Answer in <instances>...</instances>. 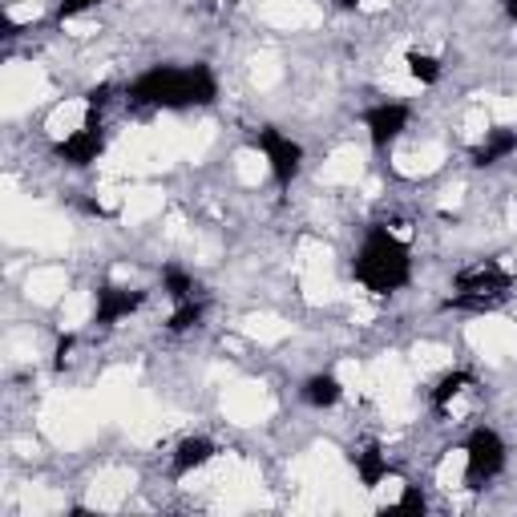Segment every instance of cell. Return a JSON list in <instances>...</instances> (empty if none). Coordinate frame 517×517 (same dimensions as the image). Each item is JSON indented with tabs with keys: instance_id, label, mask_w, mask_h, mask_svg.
Wrapping results in <instances>:
<instances>
[{
	"instance_id": "e0dca14e",
	"label": "cell",
	"mask_w": 517,
	"mask_h": 517,
	"mask_svg": "<svg viewBox=\"0 0 517 517\" xmlns=\"http://www.w3.org/2000/svg\"><path fill=\"white\" fill-rule=\"evenodd\" d=\"M61 291H65V271H57V267H41V271H33V275H29V295H33L37 303H53Z\"/></svg>"
},
{
	"instance_id": "44dd1931",
	"label": "cell",
	"mask_w": 517,
	"mask_h": 517,
	"mask_svg": "<svg viewBox=\"0 0 517 517\" xmlns=\"http://www.w3.org/2000/svg\"><path fill=\"white\" fill-rule=\"evenodd\" d=\"M235 170H239V178H243L247 186H259V178L267 174V158H263L259 150H243V154H239V166H235Z\"/></svg>"
},
{
	"instance_id": "52a82bcc",
	"label": "cell",
	"mask_w": 517,
	"mask_h": 517,
	"mask_svg": "<svg viewBox=\"0 0 517 517\" xmlns=\"http://www.w3.org/2000/svg\"><path fill=\"white\" fill-rule=\"evenodd\" d=\"M364 126H368L372 146H392V142L404 134V126H408V110L400 106V101H384V106L368 110Z\"/></svg>"
},
{
	"instance_id": "cb8c5ba5",
	"label": "cell",
	"mask_w": 517,
	"mask_h": 517,
	"mask_svg": "<svg viewBox=\"0 0 517 517\" xmlns=\"http://www.w3.org/2000/svg\"><path fill=\"white\" fill-rule=\"evenodd\" d=\"M505 13H509L513 21H517V0H505Z\"/></svg>"
},
{
	"instance_id": "ac0fdd59",
	"label": "cell",
	"mask_w": 517,
	"mask_h": 517,
	"mask_svg": "<svg viewBox=\"0 0 517 517\" xmlns=\"http://www.w3.org/2000/svg\"><path fill=\"white\" fill-rule=\"evenodd\" d=\"M93 307H97V299H93L89 291L69 295V299L61 303V324H65V328H81L85 320H93Z\"/></svg>"
},
{
	"instance_id": "ffe728a7",
	"label": "cell",
	"mask_w": 517,
	"mask_h": 517,
	"mask_svg": "<svg viewBox=\"0 0 517 517\" xmlns=\"http://www.w3.org/2000/svg\"><path fill=\"white\" fill-rule=\"evenodd\" d=\"M412 364H417L421 372H445L449 368V348H441V344H417V348H412Z\"/></svg>"
},
{
	"instance_id": "5b68a950",
	"label": "cell",
	"mask_w": 517,
	"mask_h": 517,
	"mask_svg": "<svg viewBox=\"0 0 517 517\" xmlns=\"http://www.w3.org/2000/svg\"><path fill=\"white\" fill-rule=\"evenodd\" d=\"M259 154L267 158V170H271L279 182H291V178L299 174V158H303V150H299L287 134H279V130H263V138H259Z\"/></svg>"
},
{
	"instance_id": "7a4b0ae2",
	"label": "cell",
	"mask_w": 517,
	"mask_h": 517,
	"mask_svg": "<svg viewBox=\"0 0 517 517\" xmlns=\"http://www.w3.org/2000/svg\"><path fill=\"white\" fill-rule=\"evenodd\" d=\"M356 279L364 283L368 295H384L396 291L400 283H408V251L396 235L376 231L364 239L360 259H356Z\"/></svg>"
},
{
	"instance_id": "8992f818",
	"label": "cell",
	"mask_w": 517,
	"mask_h": 517,
	"mask_svg": "<svg viewBox=\"0 0 517 517\" xmlns=\"http://www.w3.org/2000/svg\"><path fill=\"white\" fill-rule=\"evenodd\" d=\"M469 344L489 360H505L517 352V328L505 320H481L469 328Z\"/></svg>"
},
{
	"instance_id": "7402d4cb",
	"label": "cell",
	"mask_w": 517,
	"mask_h": 517,
	"mask_svg": "<svg viewBox=\"0 0 517 517\" xmlns=\"http://www.w3.org/2000/svg\"><path fill=\"white\" fill-rule=\"evenodd\" d=\"M251 77H255V85H259V89L275 85V81H279V65H275V57H259V61H255V69H251Z\"/></svg>"
},
{
	"instance_id": "9a60e30c",
	"label": "cell",
	"mask_w": 517,
	"mask_h": 517,
	"mask_svg": "<svg viewBox=\"0 0 517 517\" xmlns=\"http://www.w3.org/2000/svg\"><path fill=\"white\" fill-rule=\"evenodd\" d=\"M158 211H162V190H154V186L130 190V194L122 198V215H126L130 223H142V219H150V215H158Z\"/></svg>"
},
{
	"instance_id": "9c48e42d",
	"label": "cell",
	"mask_w": 517,
	"mask_h": 517,
	"mask_svg": "<svg viewBox=\"0 0 517 517\" xmlns=\"http://www.w3.org/2000/svg\"><path fill=\"white\" fill-rule=\"evenodd\" d=\"M61 158H65V162H73V166H89V162H97V158H101V134H97L93 118H89L77 134L61 138Z\"/></svg>"
},
{
	"instance_id": "8fae6325",
	"label": "cell",
	"mask_w": 517,
	"mask_h": 517,
	"mask_svg": "<svg viewBox=\"0 0 517 517\" xmlns=\"http://www.w3.org/2000/svg\"><path fill=\"white\" fill-rule=\"evenodd\" d=\"M344 392H348V384H344V376L340 372H320V376H312L303 384V404H312V408H336L340 400H344Z\"/></svg>"
},
{
	"instance_id": "ba28073f",
	"label": "cell",
	"mask_w": 517,
	"mask_h": 517,
	"mask_svg": "<svg viewBox=\"0 0 517 517\" xmlns=\"http://www.w3.org/2000/svg\"><path fill=\"white\" fill-rule=\"evenodd\" d=\"M93 299H97L93 320H101V324H118V320H126L134 307L142 303V291H130V287H101Z\"/></svg>"
},
{
	"instance_id": "d6986e66",
	"label": "cell",
	"mask_w": 517,
	"mask_h": 517,
	"mask_svg": "<svg viewBox=\"0 0 517 517\" xmlns=\"http://www.w3.org/2000/svg\"><path fill=\"white\" fill-rule=\"evenodd\" d=\"M243 332H247L251 340H259V344H275V340L287 336V324H279L275 316H247V320H243Z\"/></svg>"
},
{
	"instance_id": "2e32d148",
	"label": "cell",
	"mask_w": 517,
	"mask_h": 517,
	"mask_svg": "<svg viewBox=\"0 0 517 517\" xmlns=\"http://www.w3.org/2000/svg\"><path fill=\"white\" fill-rule=\"evenodd\" d=\"M400 65H404V73H408L412 85H433L441 77V61L433 53H425V49H408L400 57Z\"/></svg>"
},
{
	"instance_id": "3957f363",
	"label": "cell",
	"mask_w": 517,
	"mask_h": 517,
	"mask_svg": "<svg viewBox=\"0 0 517 517\" xmlns=\"http://www.w3.org/2000/svg\"><path fill=\"white\" fill-rule=\"evenodd\" d=\"M461 453H465V485H473V489H481L485 481H493L505 469V441L493 429H477L461 445Z\"/></svg>"
},
{
	"instance_id": "5bb4252c",
	"label": "cell",
	"mask_w": 517,
	"mask_h": 517,
	"mask_svg": "<svg viewBox=\"0 0 517 517\" xmlns=\"http://www.w3.org/2000/svg\"><path fill=\"white\" fill-rule=\"evenodd\" d=\"M263 17L279 29H303V25H316V9L303 5V0H271L263 9Z\"/></svg>"
},
{
	"instance_id": "30bf717a",
	"label": "cell",
	"mask_w": 517,
	"mask_h": 517,
	"mask_svg": "<svg viewBox=\"0 0 517 517\" xmlns=\"http://www.w3.org/2000/svg\"><path fill=\"white\" fill-rule=\"evenodd\" d=\"M267 396H263V388H255V384H243V388H235L231 396H227V417L231 421H239V425H251V421H259V417H267Z\"/></svg>"
},
{
	"instance_id": "277c9868",
	"label": "cell",
	"mask_w": 517,
	"mask_h": 517,
	"mask_svg": "<svg viewBox=\"0 0 517 517\" xmlns=\"http://www.w3.org/2000/svg\"><path fill=\"white\" fill-rule=\"evenodd\" d=\"M219 457L223 453H219V445L211 437H182L174 445V453H170V469H174V477H194L202 469H211Z\"/></svg>"
},
{
	"instance_id": "6da1fadb",
	"label": "cell",
	"mask_w": 517,
	"mask_h": 517,
	"mask_svg": "<svg viewBox=\"0 0 517 517\" xmlns=\"http://www.w3.org/2000/svg\"><path fill=\"white\" fill-rule=\"evenodd\" d=\"M211 93H215V81L206 69H150L134 85L138 101H150V106H162V110L198 106V101H206Z\"/></svg>"
},
{
	"instance_id": "603a6c76",
	"label": "cell",
	"mask_w": 517,
	"mask_h": 517,
	"mask_svg": "<svg viewBox=\"0 0 517 517\" xmlns=\"http://www.w3.org/2000/svg\"><path fill=\"white\" fill-rule=\"evenodd\" d=\"M97 5H101V0H61V17L73 21V17H81V13L97 9Z\"/></svg>"
},
{
	"instance_id": "7c38bea8",
	"label": "cell",
	"mask_w": 517,
	"mask_h": 517,
	"mask_svg": "<svg viewBox=\"0 0 517 517\" xmlns=\"http://www.w3.org/2000/svg\"><path fill=\"white\" fill-rule=\"evenodd\" d=\"M445 162V150L425 142V146H408V150H396V170L408 174V178H417V174H433L437 166Z\"/></svg>"
},
{
	"instance_id": "4fadbf2b",
	"label": "cell",
	"mask_w": 517,
	"mask_h": 517,
	"mask_svg": "<svg viewBox=\"0 0 517 517\" xmlns=\"http://www.w3.org/2000/svg\"><path fill=\"white\" fill-rule=\"evenodd\" d=\"M360 174H364V154L356 146H344L324 162V182L332 186H352Z\"/></svg>"
}]
</instances>
